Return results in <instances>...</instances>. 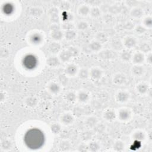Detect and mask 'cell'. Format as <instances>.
I'll list each match as a JSON object with an SVG mask.
<instances>
[{"label": "cell", "mask_w": 152, "mask_h": 152, "mask_svg": "<svg viewBox=\"0 0 152 152\" xmlns=\"http://www.w3.org/2000/svg\"><path fill=\"white\" fill-rule=\"evenodd\" d=\"M26 146L33 150L40 148L45 142V135L43 132L37 128H31L27 131L24 137Z\"/></svg>", "instance_id": "6da1fadb"}, {"label": "cell", "mask_w": 152, "mask_h": 152, "mask_svg": "<svg viewBox=\"0 0 152 152\" xmlns=\"http://www.w3.org/2000/svg\"><path fill=\"white\" fill-rule=\"evenodd\" d=\"M23 65L28 69H33L37 65V59L32 55H28L24 57L23 61Z\"/></svg>", "instance_id": "7a4b0ae2"}]
</instances>
